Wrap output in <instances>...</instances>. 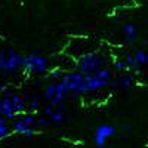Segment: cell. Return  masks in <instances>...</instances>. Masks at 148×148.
Instances as JSON below:
<instances>
[{"label": "cell", "mask_w": 148, "mask_h": 148, "mask_svg": "<svg viewBox=\"0 0 148 148\" xmlns=\"http://www.w3.org/2000/svg\"><path fill=\"white\" fill-rule=\"evenodd\" d=\"M21 120H22L24 123H25L27 126H34V120H36V119H34L33 116H24Z\"/></svg>", "instance_id": "ac0fdd59"}, {"label": "cell", "mask_w": 148, "mask_h": 148, "mask_svg": "<svg viewBox=\"0 0 148 148\" xmlns=\"http://www.w3.org/2000/svg\"><path fill=\"white\" fill-rule=\"evenodd\" d=\"M3 89H5V84H3V82H2V80H0V93L3 92Z\"/></svg>", "instance_id": "603a6c76"}, {"label": "cell", "mask_w": 148, "mask_h": 148, "mask_svg": "<svg viewBox=\"0 0 148 148\" xmlns=\"http://www.w3.org/2000/svg\"><path fill=\"white\" fill-rule=\"evenodd\" d=\"M51 120L49 119H37V120H34V125H37V126H43V127H49L51 126Z\"/></svg>", "instance_id": "2e32d148"}, {"label": "cell", "mask_w": 148, "mask_h": 148, "mask_svg": "<svg viewBox=\"0 0 148 148\" xmlns=\"http://www.w3.org/2000/svg\"><path fill=\"white\" fill-rule=\"evenodd\" d=\"M104 64L105 61L99 53H84L79 58L77 67H79V73H82L84 76V74H90L92 71L104 67Z\"/></svg>", "instance_id": "277c9868"}, {"label": "cell", "mask_w": 148, "mask_h": 148, "mask_svg": "<svg viewBox=\"0 0 148 148\" xmlns=\"http://www.w3.org/2000/svg\"><path fill=\"white\" fill-rule=\"evenodd\" d=\"M10 101H12V105H14L15 113H24V110H25V102H24V99L19 95H14V93H12Z\"/></svg>", "instance_id": "9c48e42d"}, {"label": "cell", "mask_w": 148, "mask_h": 148, "mask_svg": "<svg viewBox=\"0 0 148 148\" xmlns=\"http://www.w3.org/2000/svg\"><path fill=\"white\" fill-rule=\"evenodd\" d=\"M15 114L16 113L14 110L10 98H2V99H0V116L5 117L6 120H14Z\"/></svg>", "instance_id": "52a82bcc"}, {"label": "cell", "mask_w": 148, "mask_h": 148, "mask_svg": "<svg viewBox=\"0 0 148 148\" xmlns=\"http://www.w3.org/2000/svg\"><path fill=\"white\" fill-rule=\"evenodd\" d=\"M135 61L138 62V65H148V53L144 51H136L133 55Z\"/></svg>", "instance_id": "8fae6325"}, {"label": "cell", "mask_w": 148, "mask_h": 148, "mask_svg": "<svg viewBox=\"0 0 148 148\" xmlns=\"http://www.w3.org/2000/svg\"><path fill=\"white\" fill-rule=\"evenodd\" d=\"M21 68L24 71H28V73H33V74H45L49 68V62L45 56L37 55V53H31V55H27V56H22Z\"/></svg>", "instance_id": "7a4b0ae2"}, {"label": "cell", "mask_w": 148, "mask_h": 148, "mask_svg": "<svg viewBox=\"0 0 148 148\" xmlns=\"http://www.w3.org/2000/svg\"><path fill=\"white\" fill-rule=\"evenodd\" d=\"M83 79H84V83H86V88H88V92H96V90L105 88V86L108 84V80L101 79L99 76H96V74H93V73L84 74Z\"/></svg>", "instance_id": "8992f818"}, {"label": "cell", "mask_w": 148, "mask_h": 148, "mask_svg": "<svg viewBox=\"0 0 148 148\" xmlns=\"http://www.w3.org/2000/svg\"><path fill=\"white\" fill-rule=\"evenodd\" d=\"M125 64H126V70H129V71H139V67L141 65H138V62L135 61V58L132 56V55H129L127 58H126V61H125Z\"/></svg>", "instance_id": "7c38bea8"}, {"label": "cell", "mask_w": 148, "mask_h": 148, "mask_svg": "<svg viewBox=\"0 0 148 148\" xmlns=\"http://www.w3.org/2000/svg\"><path fill=\"white\" fill-rule=\"evenodd\" d=\"M53 111H55V107H52L51 104H49V105H46V107H45V114H46L47 117H51V116L53 114Z\"/></svg>", "instance_id": "ffe728a7"}, {"label": "cell", "mask_w": 148, "mask_h": 148, "mask_svg": "<svg viewBox=\"0 0 148 148\" xmlns=\"http://www.w3.org/2000/svg\"><path fill=\"white\" fill-rule=\"evenodd\" d=\"M53 95H55V83H49L45 89V99L51 101L53 98Z\"/></svg>", "instance_id": "5bb4252c"}, {"label": "cell", "mask_w": 148, "mask_h": 148, "mask_svg": "<svg viewBox=\"0 0 148 148\" xmlns=\"http://www.w3.org/2000/svg\"><path fill=\"white\" fill-rule=\"evenodd\" d=\"M61 80L65 83L68 93H73L76 96L83 95V93H88V88H86L83 74L79 73V71H70V73L64 74V77Z\"/></svg>", "instance_id": "3957f363"}, {"label": "cell", "mask_w": 148, "mask_h": 148, "mask_svg": "<svg viewBox=\"0 0 148 148\" xmlns=\"http://www.w3.org/2000/svg\"><path fill=\"white\" fill-rule=\"evenodd\" d=\"M117 80H119V86H120L121 89H125V90L132 89V86H133V79H132V76H119Z\"/></svg>", "instance_id": "30bf717a"}, {"label": "cell", "mask_w": 148, "mask_h": 148, "mask_svg": "<svg viewBox=\"0 0 148 148\" xmlns=\"http://www.w3.org/2000/svg\"><path fill=\"white\" fill-rule=\"evenodd\" d=\"M123 33H125V37H126V42L127 43H133L135 39L138 36V27L132 22H127L123 25Z\"/></svg>", "instance_id": "ba28073f"}, {"label": "cell", "mask_w": 148, "mask_h": 148, "mask_svg": "<svg viewBox=\"0 0 148 148\" xmlns=\"http://www.w3.org/2000/svg\"><path fill=\"white\" fill-rule=\"evenodd\" d=\"M28 98H27V99H30L31 101V108H37V107H39V99H37V96H30V95H27Z\"/></svg>", "instance_id": "d6986e66"}, {"label": "cell", "mask_w": 148, "mask_h": 148, "mask_svg": "<svg viewBox=\"0 0 148 148\" xmlns=\"http://www.w3.org/2000/svg\"><path fill=\"white\" fill-rule=\"evenodd\" d=\"M64 120V111H59V110H55L53 114L51 116V121L55 123V125H61Z\"/></svg>", "instance_id": "4fadbf2b"}, {"label": "cell", "mask_w": 148, "mask_h": 148, "mask_svg": "<svg viewBox=\"0 0 148 148\" xmlns=\"http://www.w3.org/2000/svg\"><path fill=\"white\" fill-rule=\"evenodd\" d=\"M116 70H117L119 73L125 71V70H126V64H125V62H121V61H120V62H117V64H116Z\"/></svg>", "instance_id": "7402d4cb"}, {"label": "cell", "mask_w": 148, "mask_h": 148, "mask_svg": "<svg viewBox=\"0 0 148 148\" xmlns=\"http://www.w3.org/2000/svg\"><path fill=\"white\" fill-rule=\"evenodd\" d=\"M34 133H36V130L33 129V126H28V127H25V129H24V130L21 132V135H24L25 138H31Z\"/></svg>", "instance_id": "e0dca14e"}, {"label": "cell", "mask_w": 148, "mask_h": 148, "mask_svg": "<svg viewBox=\"0 0 148 148\" xmlns=\"http://www.w3.org/2000/svg\"><path fill=\"white\" fill-rule=\"evenodd\" d=\"M114 135H116V126L104 123V125H101V126L96 127L95 136H93V144H95L98 148H104L107 139L111 138V136H114Z\"/></svg>", "instance_id": "5b68a950"}, {"label": "cell", "mask_w": 148, "mask_h": 148, "mask_svg": "<svg viewBox=\"0 0 148 148\" xmlns=\"http://www.w3.org/2000/svg\"><path fill=\"white\" fill-rule=\"evenodd\" d=\"M25 127H28L27 125H25V123H24L21 119H18V120H15L14 121V125H12V129H14L16 133H21L24 129H25Z\"/></svg>", "instance_id": "9a60e30c"}, {"label": "cell", "mask_w": 148, "mask_h": 148, "mask_svg": "<svg viewBox=\"0 0 148 148\" xmlns=\"http://www.w3.org/2000/svg\"><path fill=\"white\" fill-rule=\"evenodd\" d=\"M108 86H111V89H117V88H119V80H117V77H116V79H110Z\"/></svg>", "instance_id": "44dd1931"}, {"label": "cell", "mask_w": 148, "mask_h": 148, "mask_svg": "<svg viewBox=\"0 0 148 148\" xmlns=\"http://www.w3.org/2000/svg\"><path fill=\"white\" fill-rule=\"evenodd\" d=\"M22 56L15 51L14 47L0 51V71L3 74H14L21 68Z\"/></svg>", "instance_id": "6da1fadb"}]
</instances>
